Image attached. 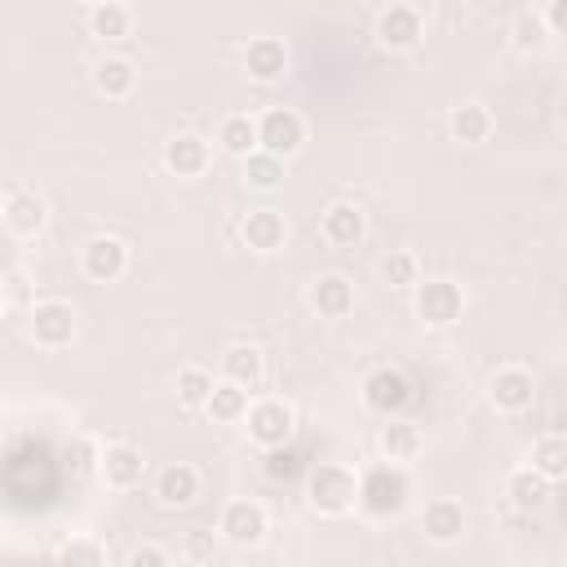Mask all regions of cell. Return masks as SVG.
<instances>
[{"instance_id":"1","label":"cell","mask_w":567,"mask_h":567,"mask_svg":"<svg viewBox=\"0 0 567 567\" xmlns=\"http://www.w3.org/2000/svg\"><path fill=\"white\" fill-rule=\"evenodd\" d=\"M408 496H412L408 470L381 461V465H372V470L359 474V496H354V505H359L363 514H372V518H394V514L408 509Z\"/></svg>"},{"instance_id":"2","label":"cell","mask_w":567,"mask_h":567,"mask_svg":"<svg viewBox=\"0 0 567 567\" xmlns=\"http://www.w3.org/2000/svg\"><path fill=\"white\" fill-rule=\"evenodd\" d=\"M354 496H359V474L346 470V465H337V461L315 465L310 478H306V501L319 514H332V518L337 514H350L354 509Z\"/></svg>"},{"instance_id":"3","label":"cell","mask_w":567,"mask_h":567,"mask_svg":"<svg viewBox=\"0 0 567 567\" xmlns=\"http://www.w3.org/2000/svg\"><path fill=\"white\" fill-rule=\"evenodd\" d=\"M301 142H306V120L292 106H270L257 120V151H266L275 159H288V155L301 151Z\"/></svg>"},{"instance_id":"4","label":"cell","mask_w":567,"mask_h":567,"mask_svg":"<svg viewBox=\"0 0 567 567\" xmlns=\"http://www.w3.org/2000/svg\"><path fill=\"white\" fill-rule=\"evenodd\" d=\"M465 315V292L452 279H425L416 284V319L425 328H452Z\"/></svg>"},{"instance_id":"5","label":"cell","mask_w":567,"mask_h":567,"mask_svg":"<svg viewBox=\"0 0 567 567\" xmlns=\"http://www.w3.org/2000/svg\"><path fill=\"white\" fill-rule=\"evenodd\" d=\"M244 430H248V439L257 443V447H284L288 439H292V430H297V416H292V408L284 403V399H261V403H248V416H244Z\"/></svg>"},{"instance_id":"6","label":"cell","mask_w":567,"mask_h":567,"mask_svg":"<svg viewBox=\"0 0 567 567\" xmlns=\"http://www.w3.org/2000/svg\"><path fill=\"white\" fill-rule=\"evenodd\" d=\"M27 328H31V341L44 346V350H62L75 341V310L58 297L49 301H35L31 315H27Z\"/></svg>"},{"instance_id":"7","label":"cell","mask_w":567,"mask_h":567,"mask_svg":"<svg viewBox=\"0 0 567 567\" xmlns=\"http://www.w3.org/2000/svg\"><path fill=\"white\" fill-rule=\"evenodd\" d=\"M412 399V381L399 368H372L363 377V408L377 416H399Z\"/></svg>"},{"instance_id":"8","label":"cell","mask_w":567,"mask_h":567,"mask_svg":"<svg viewBox=\"0 0 567 567\" xmlns=\"http://www.w3.org/2000/svg\"><path fill=\"white\" fill-rule=\"evenodd\" d=\"M217 532H221L230 545L248 549V545H261V540H266L270 518H266V509H261L257 501H230V505L221 509V518H217Z\"/></svg>"},{"instance_id":"9","label":"cell","mask_w":567,"mask_h":567,"mask_svg":"<svg viewBox=\"0 0 567 567\" xmlns=\"http://www.w3.org/2000/svg\"><path fill=\"white\" fill-rule=\"evenodd\" d=\"M80 270L93 279V284H115L124 270H128V248L124 239L115 235H97L80 248Z\"/></svg>"},{"instance_id":"10","label":"cell","mask_w":567,"mask_h":567,"mask_svg":"<svg viewBox=\"0 0 567 567\" xmlns=\"http://www.w3.org/2000/svg\"><path fill=\"white\" fill-rule=\"evenodd\" d=\"M421 35H425V18H421L416 4H390V9H381V18H377V40H381L385 49H394V53L416 49Z\"/></svg>"},{"instance_id":"11","label":"cell","mask_w":567,"mask_h":567,"mask_svg":"<svg viewBox=\"0 0 567 567\" xmlns=\"http://www.w3.org/2000/svg\"><path fill=\"white\" fill-rule=\"evenodd\" d=\"M199 496V470L186 465V461H173L155 474V501L164 509H186L190 501Z\"/></svg>"},{"instance_id":"12","label":"cell","mask_w":567,"mask_h":567,"mask_svg":"<svg viewBox=\"0 0 567 567\" xmlns=\"http://www.w3.org/2000/svg\"><path fill=\"white\" fill-rule=\"evenodd\" d=\"M244 71H248L257 84H275V80L288 71V49H284V40H275V35L248 40V49H244Z\"/></svg>"},{"instance_id":"13","label":"cell","mask_w":567,"mask_h":567,"mask_svg":"<svg viewBox=\"0 0 567 567\" xmlns=\"http://www.w3.org/2000/svg\"><path fill=\"white\" fill-rule=\"evenodd\" d=\"M239 235H244V244H248L252 252H279L284 239H288V221H284L279 208H252V213L244 217Z\"/></svg>"},{"instance_id":"14","label":"cell","mask_w":567,"mask_h":567,"mask_svg":"<svg viewBox=\"0 0 567 567\" xmlns=\"http://www.w3.org/2000/svg\"><path fill=\"white\" fill-rule=\"evenodd\" d=\"M261 377H266V354L257 346H248V341L226 346V354H221V381H230L239 390H257Z\"/></svg>"},{"instance_id":"15","label":"cell","mask_w":567,"mask_h":567,"mask_svg":"<svg viewBox=\"0 0 567 567\" xmlns=\"http://www.w3.org/2000/svg\"><path fill=\"white\" fill-rule=\"evenodd\" d=\"M421 430L412 425V421H403V416H385V425L377 430V447H381V456L390 461V465H408V461H416L421 456Z\"/></svg>"},{"instance_id":"16","label":"cell","mask_w":567,"mask_h":567,"mask_svg":"<svg viewBox=\"0 0 567 567\" xmlns=\"http://www.w3.org/2000/svg\"><path fill=\"white\" fill-rule=\"evenodd\" d=\"M97 470H102L106 487H137L146 461H142V452L133 443H106L102 456H97Z\"/></svg>"},{"instance_id":"17","label":"cell","mask_w":567,"mask_h":567,"mask_svg":"<svg viewBox=\"0 0 567 567\" xmlns=\"http://www.w3.org/2000/svg\"><path fill=\"white\" fill-rule=\"evenodd\" d=\"M310 306H315L323 319H346V315L354 310V284H350L346 275L328 270V275H319V279L310 284Z\"/></svg>"},{"instance_id":"18","label":"cell","mask_w":567,"mask_h":567,"mask_svg":"<svg viewBox=\"0 0 567 567\" xmlns=\"http://www.w3.org/2000/svg\"><path fill=\"white\" fill-rule=\"evenodd\" d=\"M487 394H492V403H496L501 412H523V408H532V399H536V381H532L527 368H501V372L492 377Z\"/></svg>"},{"instance_id":"19","label":"cell","mask_w":567,"mask_h":567,"mask_svg":"<svg viewBox=\"0 0 567 567\" xmlns=\"http://www.w3.org/2000/svg\"><path fill=\"white\" fill-rule=\"evenodd\" d=\"M208 159H213V151L195 133H177L173 142H164V168L177 177H199L208 168Z\"/></svg>"},{"instance_id":"20","label":"cell","mask_w":567,"mask_h":567,"mask_svg":"<svg viewBox=\"0 0 567 567\" xmlns=\"http://www.w3.org/2000/svg\"><path fill=\"white\" fill-rule=\"evenodd\" d=\"M505 496H509V505H514L518 514H540V509L549 505V496H554V483H545L532 465H523V470H514V474L505 478Z\"/></svg>"},{"instance_id":"21","label":"cell","mask_w":567,"mask_h":567,"mask_svg":"<svg viewBox=\"0 0 567 567\" xmlns=\"http://www.w3.org/2000/svg\"><path fill=\"white\" fill-rule=\"evenodd\" d=\"M0 217H4V226H9L18 239H31V235L44 230V199H40L35 190H13V195L4 199V208H0Z\"/></svg>"},{"instance_id":"22","label":"cell","mask_w":567,"mask_h":567,"mask_svg":"<svg viewBox=\"0 0 567 567\" xmlns=\"http://www.w3.org/2000/svg\"><path fill=\"white\" fill-rule=\"evenodd\" d=\"M319 230H323V239H328L332 248H354V244L363 239L368 221H363V208H359V204H332V208H323Z\"/></svg>"},{"instance_id":"23","label":"cell","mask_w":567,"mask_h":567,"mask_svg":"<svg viewBox=\"0 0 567 567\" xmlns=\"http://www.w3.org/2000/svg\"><path fill=\"white\" fill-rule=\"evenodd\" d=\"M421 532H425V540H434V545H452V540H461V532H465V509H461L456 501L439 496V501L425 505Z\"/></svg>"},{"instance_id":"24","label":"cell","mask_w":567,"mask_h":567,"mask_svg":"<svg viewBox=\"0 0 567 567\" xmlns=\"http://www.w3.org/2000/svg\"><path fill=\"white\" fill-rule=\"evenodd\" d=\"M447 133H452L461 146H478V142H487V133H492V111H487L483 102H461V106H452V115H447Z\"/></svg>"},{"instance_id":"25","label":"cell","mask_w":567,"mask_h":567,"mask_svg":"<svg viewBox=\"0 0 567 567\" xmlns=\"http://www.w3.org/2000/svg\"><path fill=\"white\" fill-rule=\"evenodd\" d=\"M89 31L97 40H124L133 31V9L120 4V0H102V4L89 9Z\"/></svg>"},{"instance_id":"26","label":"cell","mask_w":567,"mask_h":567,"mask_svg":"<svg viewBox=\"0 0 567 567\" xmlns=\"http://www.w3.org/2000/svg\"><path fill=\"white\" fill-rule=\"evenodd\" d=\"M204 412H208L217 425H239V421L248 416V390H239V385H230V381H217L213 394H208V403H204Z\"/></svg>"},{"instance_id":"27","label":"cell","mask_w":567,"mask_h":567,"mask_svg":"<svg viewBox=\"0 0 567 567\" xmlns=\"http://www.w3.org/2000/svg\"><path fill=\"white\" fill-rule=\"evenodd\" d=\"M93 84H97L102 97H128L133 84H137V71H133L128 58H102L93 66Z\"/></svg>"},{"instance_id":"28","label":"cell","mask_w":567,"mask_h":567,"mask_svg":"<svg viewBox=\"0 0 567 567\" xmlns=\"http://www.w3.org/2000/svg\"><path fill=\"white\" fill-rule=\"evenodd\" d=\"M509 40H514V49H518V53H540L554 35H549V27H545L540 9H518V13H514V22H509Z\"/></svg>"},{"instance_id":"29","label":"cell","mask_w":567,"mask_h":567,"mask_svg":"<svg viewBox=\"0 0 567 567\" xmlns=\"http://www.w3.org/2000/svg\"><path fill=\"white\" fill-rule=\"evenodd\" d=\"M532 470L545 478V483H558L567 474V439L563 434H545L532 443Z\"/></svg>"},{"instance_id":"30","label":"cell","mask_w":567,"mask_h":567,"mask_svg":"<svg viewBox=\"0 0 567 567\" xmlns=\"http://www.w3.org/2000/svg\"><path fill=\"white\" fill-rule=\"evenodd\" d=\"M217 142H221L230 155L248 159V155L257 151V120H252V115H226L221 128H217Z\"/></svg>"},{"instance_id":"31","label":"cell","mask_w":567,"mask_h":567,"mask_svg":"<svg viewBox=\"0 0 567 567\" xmlns=\"http://www.w3.org/2000/svg\"><path fill=\"white\" fill-rule=\"evenodd\" d=\"M381 279H385L390 288H416V284H421V261H416V252H408V248L385 252V257H381Z\"/></svg>"},{"instance_id":"32","label":"cell","mask_w":567,"mask_h":567,"mask_svg":"<svg viewBox=\"0 0 567 567\" xmlns=\"http://www.w3.org/2000/svg\"><path fill=\"white\" fill-rule=\"evenodd\" d=\"M213 372L208 368H199V363H186L182 372H177V399H182V408H204L208 403V394H213Z\"/></svg>"},{"instance_id":"33","label":"cell","mask_w":567,"mask_h":567,"mask_svg":"<svg viewBox=\"0 0 567 567\" xmlns=\"http://www.w3.org/2000/svg\"><path fill=\"white\" fill-rule=\"evenodd\" d=\"M244 182H248L252 190H275V186L284 182V159H275V155H266V151H252V155L244 159Z\"/></svg>"},{"instance_id":"34","label":"cell","mask_w":567,"mask_h":567,"mask_svg":"<svg viewBox=\"0 0 567 567\" xmlns=\"http://www.w3.org/2000/svg\"><path fill=\"white\" fill-rule=\"evenodd\" d=\"M58 567H106V549L93 536H71L58 549Z\"/></svg>"},{"instance_id":"35","label":"cell","mask_w":567,"mask_h":567,"mask_svg":"<svg viewBox=\"0 0 567 567\" xmlns=\"http://www.w3.org/2000/svg\"><path fill=\"white\" fill-rule=\"evenodd\" d=\"M124 567H173V554L159 549V545H137V549L128 554Z\"/></svg>"},{"instance_id":"36","label":"cell","mask_w":567,"mask_h":567,"mask_svg":"<svg viewBox=\"0 0 567 567\" xmlns=\"http://www.w3.org/2000/svg\"><path fill=\"white\" fill-rule=\"evenodd\" d=\"M540 18H545L549 35H558V31H563V22H567V4H563V0H554L549 9H540Z\"/></svg>"},{"instance_id":"37","label":"cell","mask_w":567,"mask_h":567,"mask_svg":"<svg viewBox=\"0 0 567 567\" xmlns=\"http://www.w3.org/2000/svg\"><path fill=\"white\" fill-rule=\"evenodd\" d=\"M0 310H4V292H0Z\"/></svg>"}]
</instances>
